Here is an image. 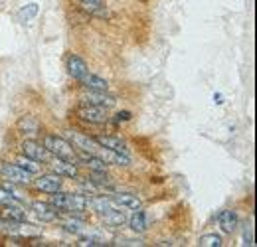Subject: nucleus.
<instances>
[{"label":"nucleus","instance_id":"4","mask_svg":"<svg viewBox=\"0 0 257 247\" xmlns=\"http://www.w3.org/2000/svg\"><path fill=\"white\" fill-rule=\"evenodd\" d=\"M77 117L83 119L85 123H91V125H103V123H107V119H109V117H107V109L97 107V105H89V103L79 105Z\"/></svg>","mask_w":257,"mask_h":247},{"label":"nucleus","instance_id":"20","mask_svg":"<svg viewBox=\"0 0 257 247\" xmlns=\"http://www.w3.org/2000/svg\"><path fill=\"white\" fill-rule=\"evenodd\" d=\"M101 216H103V221H105L107 225H113V227H119V225H123V223L127 221L125 212H121V210H117V208H111V210L103 212Z\"/></svg>","mask_w":257,"mask_h":247},{"label":"nucleus","instance_id":"22","mask_svg":"<svg viewBox=\"0 0 257 247\" xmlns=\"http://www.w3.org/2000/svg\"><path fill=\"white\" fill-rule=\"evenodd\" d=\"M36 14H38V4H36V2H32V4H26V6H24L20 12H18V18H20L22 22H28V20H30V18H34Z\"/></svg>","mask_w":257,"mask_h":247},{"label":"nucleus","instance_id":"18","mask_svg":"<svg viewBox=\"0 0 257 247\" xmlns=\"http://www.w3.org/2000/svg\"><path fill=\"white\" fill-rule=\"evenodd\" d=\"M128 225H131V229H133L135 233H143V231H147V227H149L147 214H145L141 208H137L135 214H133L131 219H128Z\"/></svg>","mask_w":257,"mask_h":247},{"label":"nucleus","instance_id":"27","mask_svg":"<svg viewBox=\"0 0 257 247\" xmlns=\"http://www.w3.org/2000/svg\"><path fill=\"white\" fill-rule=\"evenodd\" d=\"M79 245L83 247H99V245H105L101 239H97V237H83V239H79Z\"/></svg>","mask_w":257,"mask_h":247},{"label":"nucleus","instance_id":"7","mask_svg":"<svg viewBox=\"0 0 257 247\" xmlns=\"http://www.w3.org/2000/svg\"><path fill=\"white\" fill-rule=\"evenodd\" d=\"M22 155L32 158L36 162H44V160L50 156V153L46 151L44 145H40L38 141H32V139H30V141H24V143H22Z\"/></svg>","mask_w":257,"mask_h":247},{"label":"nucleus","instance_id":"1","mask_svg":"<svg viewBox=\"0 0 257 247\" xmlns=\"http://www.w3.org/2000/svg\"><path fill=\"white\" fill-rule=\"evenodd\" d=\"M52 204L58 210H65V212H85V208L89 206V200L83 194H65L62 190H58L52 196Z\"/></svg>","mask_w":257,"mask_h":247},{"label":"nucleus","instance_id":"5","mask_svg":"<svg viewBox=\"0 0 257 247\" xmlns=\"http://www.w3.org/2000/svg\"><path fill=\"white\" fill-rule=\"evenodd\" d=\"M50 166H52V170L56 172V174H60L62 178H75L77 174H79V170H77V164H75V160H69V158H60V156H56L52 162H50Z\"/></svg>","mask_w":257,"mask_h":247},{"label":"nucleus","instance_id":"16","mask_svg":"<svg viewBox=\"0 0 257 247\" xmlns=\"http://www.w3.org/2000/svg\"><path fill=\"white\" fill-rule=\"evenodd\" d=\"M99 147H105V149H111V151H119V153H125V143L119 139V137H113V135H99L95 139Z\"/></svg>","mask_w":257,"mask_h":247},{"label":"nucleus","instance_id":"2","mask_svg":"<svg viewBox=\"0 0 257 247\" xmlns=\"http://www.w3.org/2000/svg\"><path fill=\"white\" fill-rule=\"evenodd\" d=\"M44 147L50 155L60 156V158H69V160H75V149L71 147V143H67L62 137H56V135H48L44 139Z\"/></svg>","mask_w":257,"mask_h":247},{"label":"nucleus","instance_id":"23","mask_svg":"<svg viewBox=\"0 0 257 247\" xmlns=\"http://www.w3.org/2000/svg\"><path fill=\"white\" fill-rule=\"evenodd\" d=\"M16 164H20V166H22L24 170H28L30 174H36V172L40 170L38 162H36V160H32V158H28V156H24V155H22L20 158H18V160H16Z\"/></svg>","mask_w":257,"mask_h":247},{"label":"nucleus","instance_id":"14","mask_svg":"<svg viewBox=\"0 0 257 247\" xmlns=\"http://www.w3.org/2000/svg\"><path fill=\"white\" fill-rule=\"evenodd\" d=\"M113 200L115 206H121V208H127V210H137L141 208V198L135 196V194H115V196H109Z\"/></svg>","mask_w":257,"mask_h":247},{"label":"nucleus","instance_id":"19","mask_svg":"<svg viewBox=\"0 0 257 247\" xmlns=\"http://www.w3.org/2000/svg\"><path fill=\"white\" fill-rule=\"evenodd\" d=\"M218 221H220V227L224 229L225 233H231L237 227V214L233 210H224V212H220Z\"/></svg>","mask_w":257,"mask_h":247},{"label":"nucleus","instance_id":"6","mask_svg":"<svg viewBox=\"0 0 257 247\" xmlns=\"http://www.w3.org/2000/svg\"><path fill=\"white\" fill-rule=\"evenodd\" d=\"M62 186H64V180H62V176L60 174H42V176H38V180H36V188L38 190H42V192H46V194H54V192H58V190H62Z\"/></svg>","mask_w":257,"mask_h":247},{"label":"nucleus","instance_id":"3","mask_svg":"<svg viewBox=\"0 0 257 247\" xmlns=\"http://www.w3.org/2000/svg\"><path fill=\"white\" fill-rule=\"evenodd\" d=\"M0 174L14 184H30L32 178V174L24 170L20 164H10V162H0Z\"/></svg>","mask_w":257,"mask_h":247},{"label":"nucleus","instance_id":"28","mask_svg":"<svg viewBox=\"0 0 257 247\" xmlns=\"http://www.w3.org/2000/svg\"><path fill=\"white\" fill-rule=\"evenodd\" d=\"M115 245H143V241H135V239H119Z\"/></svg>","mask_w":257,"mask_h":247},{"label":"nucleus","instance_id":"30","mask_svg":"<svg viewBox=\"0 0 257 247\" xmlns=\"http://www.w3.org/2000/svg\"><path fill=\"white\" fill-rule=\"evenodd\" d=\"M83 4H103V0H81Z\"/></svg>","mask_w":257,"mask_h":247},{"label":"nucleus","instance_id":"26","mask_svg":"<svg viewBox=\"0 0 257 247\" xmlns=\"http://www.w3.org/2000/svg\"><path fill=\"white\" fill-rule=\"evenodd\" d=\"M64 227L65 229H69V231H79L81 227H85V223H83L81 219H71V217H69V219H65L64 221Z\"/></svg>","mask_w":257,"mask_h":247},{"label":"nucleus","instance_id":"25","mask_svg":"<svg viewBox=\"0 0 257 247\" xmlns=\"http://www.w3.org/2000/svg\"><path fill=\"white\" fill-rule=\"evenodd\" d=\"M4 204H16V196H12L4 186H0V206Z\"/></svg>","mask_w":257,"mask_h":247},{"label":"nucleus","instance_id":"13","mask_svg":"<svg viewBox=\"0 0 257 247\" xmlns=\"http://www.w3.org/2000/svg\"><path fill=\"white\" fill-rule=\"evenodd\" d=\"M0 219L12 221V223H22L26 219V212L22 208H18L16 204H4L2 212H0Z\"/></svg>","mask_w":257,"mask_h":247},{"label":"nucleus","instance_id":"21","mask_svg":"<svg viewBox=\"0 0 257 247\" xmlns=\"http://www.w3.org/2000/svg\"><path fill=\"white\" fill-rule=\"evenodd\" d=\"M91 208L99 212V214H103V212H107V210H111V208H115V204H113V200L111 198H105V196H99V198H93L91 202Z\"/></svg>","mask_w":257,"mask_h":247},{"label":"nucleus","instance_id":"9","mask_svg":"<svg viewBox=\"0 0 257 247\" xmlns=\"http://www.w3.org/2000/svg\"><path fill=\"white\" fill-rule=\"evenodd\" d=\"M67 71H69V75H71L75 81H81V79L89 73L87 63L83 62L79 56H73V54L67 58Z\"/></svg>","mask_w":257,"mask_h":247},{"label":"nucleus","instance_id":"12","mask_svg":"<svg viewBox=\"0 0 257 247\" xmlns=\"http://www.w3.org/2000/svg\"><path fill=\"white\" fill-rule=\"evenodd\" d=\"M71 137H73V143H75V147L81 151V153H89V155H95L97 149H99V145H97L95 139H91V137H87V135H83V133H71Z\"/></svg>","mask_w":257,"mask_h":247},{"label":"nucleus","instance_id":"8","mask_svg":"<svg viewBox=\"0 0 257 247\" xmlns=\"http://www.w3.org/2000/svg\"><path fill=\"white\" fill-rule=\"evenodd\" d=\"M32 212L40 221H46V223L58 219V208L54 204H48V202H34Z\"/></svg>","mask_w":257,"mask_h":247},{"label":"nucleus","instance_id":"17","mask_svg":"<svg viewBox=\"0 0 257 247\" xmlns=\"http://www.w3.org/2000/svg\"><path fill=\"white\" fill-rule=\"evenodd\" d=\"M79 83H81L85 89H89V91H107V87H109V83H107L103 77H97L93 73H87Z\"/></svg>","mask_w":257,"mask_h":247},{"label":"nucleus","instance_id":"15","mask_svg":"<svg viewBox=\"0 0 257 247\" xmlns=\"http://www.w3.org/2000/svg\"><path fill=\"white\" fill-rule=\"evenodd\" d=\"M16 127H18V131H20L22 135H38L40 129H42L40 121H38L36 117H32V115H24V117H20L18 123H16Z\"/></svg>","mask_w":257,"mask_h":247},{"label":"nucleus","instance_id":"10","mask_svg":"<svg viewBox=\"0 0 257 247\" xmlns=\"http://www.w3.org/2000/svg\"><path fill=\"white\" fill-rule=\"evenodd\" d=\"M83 101L89 103V105H97V107H103V109H111L117 101L115 97L107 95L105 91H89L83 95Z\"/></svg>","mask_w":257,"mask_h":247},{"label":"nucleus","instance_id":"29","mask_svg":"<svg viewBox=\"0 0 257 247\" xmlns=\"http://www.w3.org/2000/svg\"><path fill=\"white\" fill-rule=\"evenodd\" d=\"M131 119V113L128 111H123V113H119L117 115V123H121V121H128Z\"/></svg>","mask_w":257,"mask_h":247},{"label":"nucleus","instance_id":"11","mask_svg":"<svg viewBox=\"0 0 257 247\" xmlns=\"http://www.w3.org/2000/svg\"><path fill=\"white\" fill-rule=\"evenodd\" d=\"M95 155L101 156V158H103L107 164H119V166H127L128 162H131V158H128L125 153L111 151V149H105V147H99Z\"/></svg>","mask_w":257,"mask_h":247},{"label":"nucleus","instance_id":"24","mask_svg":"<svg viewBox=\"0 0 257 247\" xmlns=\"http://www.w3.org/2000/svg\"><path fill=\"white\" fill-rule=\"evenodd\" d=\"M200 245L202 247H222V237L216 233H208L200 237Z\"/></svg>","mask_w":257,"mask_h":247}]
</instances>
